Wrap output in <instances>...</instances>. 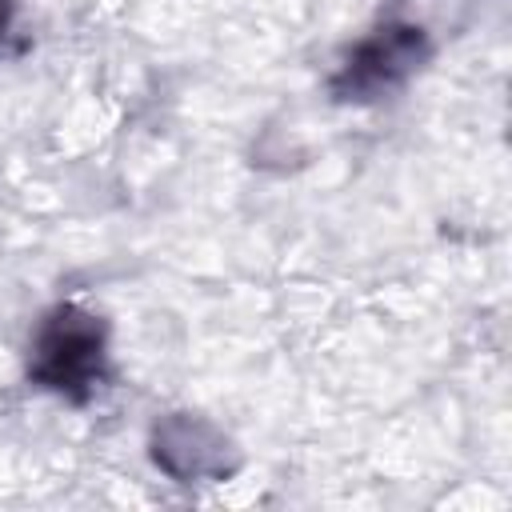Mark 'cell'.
<instances>
[{
    "label": "cell",
    "instance_id": "1",
    "mask_svg": "<svg viewBox=\"0 0 512 512\" xmlns=\"http://www.w3.org/2000/svg\"><path fill=\"white\" fill-rule=\"evenodd\" d=\"M28 376L72 400L88 396L104 380V324L76 304L52 308L32 336Z\"/></svg>",
    "mask_w": 512,
    "mask_h": 512
},
{
    "label": "cell",
    "instance_id": "2",
    "mask_svg": "<svg viewBox=\"0 0 512 512\" xmlns=\"http://www.w3.org/2000/svg\"><path fill=\"white\" fill-rule=\"evenodd\" d=\"M424 60V32L416 24H384L364 36L340 72L332 76V92L340 100H376L404 84Z\"/></svg>",
    "mask_w": 512,
    "mask_h": 512
},
{
    "label": "cell",
    "instance_id": "3",
    "mask_svg": "<svg viewBox=\"0 0 512 512\" xmlns=\"http://www.w3.org/2000/svg\"><path fill=\"white\" fill-rule=\"evenodd\" d=\"M12 12H16V0H0V44H4L8 28H12Z\"/></svg>",
    "mask_w": 512,
    "mask_h": 512
}]
</instances>
